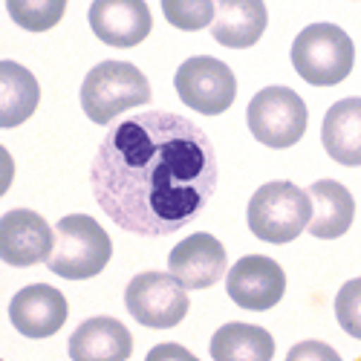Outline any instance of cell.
I'll use <instances>...</instances> for the list:
<instances>
[{
	"mask_svg": "<svg viewBox=\"0 0 361 361\" xmlns=\"http://www.w3.org/2000/svg\"><path fill=\"white\" fill-rule=\"evenodd\" d=\"M102 212L139 237L188 226L217 188V154L191 118L145 110L116 122L90 165Z\"/></svg>",
	"mask_w": 361,
	"mask_h": 361,
	"instance_id": "1",
	"label": "cell"
},
{
	"mask_svg": "<svg viewBox=\"0 0 361 361\" xmlns=\"http://www.w3.org/2000/svg\"><path fill=\"white\" fill-rule=\"evenodd\" d=\"M246 220L249 231L257 240L283 246L310 228L312 200L304 188L286 183V179H275V183H266L252 194Z\"/></svg>",
	"mask_w": 361,
	"mask_h": 361,
	"instance_id": "2",
	"label": "cell"
},
{
	"mask_svg": "<svg viewBox=\"0 0 361 361\" xmlns=\"http://www.w3.org/2000/svg\"><path fill=\"white\" fill-rule=\"evenodd\" d=\"M110 255L113 243L102 223L87 214H67L55 223V249L47 269L67 281H87L104 272Z\"/></svg>",
	"mask_w": 361,
	"mask_h": 361,
	"instance_id": "3",
	"label": "cell"
},
{
	"mask_svg": "<svg viewBox=\"0 0 361 361\" xmlns=\"http://www.w3.org/2000/svg\"><path fill=\"white\" fill-rule=\"evenodd\" d=\"M292 67L312 87L341 84L355 64L353 38L336 23H312L292 41Z\"/></svg>",
	"mask_w": 361,
	"mask_h": 361,
	"instance_id": "4",
	"label": "cell"
},
{
	"mask_svg": "<svg viewBox=\"0 0 361 361\" xmlns=\"http://www.w3.org/2000/svg\"><path fill=\"white\" fill-rule=\"evenodd\" d=\"M150 102V84L130 61H102L84 75L81 107L90 122L110 125L116 116Z\"/></svg>",
	"mask_w": 361,
	"mask_h": 361,
	"instance_id": "5",
	"label": "cell"
},
{
	"mask_svg": "<svg viewBox=\"0 0 361 361\" xmlns=\"http://www.w3.org/2000/svg\"><path fill=\"white\" fill-rule=\"evenodd\" d=\"M307 104L292 87H263L260 93L249 102L246 110V122L252 136L266 145V147H292L295 142H300L307 130Z\"/></svg>",
	"mask_w": 361,
	"mask_h": 361,
	"instance_id": "6",
	"label": "cell"
},
{
	"mask_svg": "<svg viewBox=\"0 0 361 361\" xmlns=\"http://www.w3.org/2000/svg\"><path fill=\"white\" fill-rule=\"evenodd\" d=\"M176 96L202 116H220L234 104L237 78L231 67L214 55H194L179 64L173 75Z\"/></svg>",
	"mask_w": 361,
	"mask_h": 361,
	"instance_id": "7",
	"label": "cell"
},
{
	"mask_svg": "<svg viewBox=\"0 0 361 361\" xmlns=\"http://www.w3.org/2000/svg\"><path fill=\"white\" fill-rule=\"evenodd\" d=\"M128 312L150 329H171L188 315V289L171 272H142L125 289Z\"/></svg>",
	"mask_w": 361,
	"mask_h": 361,
	"instance_id": "8",
	"label": "cell"
},
{
	"mask_svg": "<svg viewBox=\"0 0 361 361\" xmlns=\"http://www.w3.org/2000/svg\"><path fill=\"white\" fill-rule=\"evenodd\" d=\"M226 292L237 307L249 312H266L286 292L283 269L266 255H246L240 257L226 275Z\"/></svg>",
	"mask_w": 361,
	"mask_h": 361,
	"instance_id": "9",
	"label": "cell"
},
{
	"mask_svg": "<svg viewBox=\"0 0 361 361\" xmlns=\"http://www.w3.org/2000/svg\"><path fill=\"white\" fill-rule=\"evenodd\" d=\"M55 249V231L49 223L29 208H15L0 217V260L26 269L41 260H49Z\"/></svg>",
	"mask_w": 361,
	"mask_h": 361,
	"instance_id": "10",
	"label": "cell"
},
{
	"mask_svg": "<svg viewBox=\"0 0 361 361\" xmlns=\"http://www.w3.org/2000/svg\"><path fill=\"white\" fill-rule=\"evenodd\" d=\"M168 272L183 283L188 292L191 289H208L223 275H228V257L223 243L214 234L197 231L171 249L168 255Z\"/></svg>",
	"mask_w": 361,
	"mask_h": 361,
	"instance_id": "11",
	"label": "cell"
},
{
	"mask_svg": "<svg viewBox=\"0 0 361 361\" xmlns=\"http://www.w3.org/2000/svg\"><path fill=\"white\" fill-rule=\"evenodd\" d=\"M70 315L64 292L49 283H29L9 300V321L23 338H49Z\"/></svg>",
	"mask_w": 361,
	"mask_h": 361,
	"instance_id": "12",
	"label": "cell"
},
{
	"mask_svg": "<svg viewBox=\"0 0 361 361\" xmlns=\"http://www.w3.org/2000/svg\"><path fill=\"white\" fill-rule=\"evenodd\" d=\"M87 18L93 35L118 49L142 44L154 26L145 0H93Z\"/></svg>",
	"mask_w": 361,
	"mask_h": 361,
	"instance_id": "13",
	"label": "cell"
},
{
	"mask_svg": "<svg viewBox=\"0 0 361 361\" xmlns=\"http://www.w3.org/2000/svg\"><path fill=\"white\" fill-rule=\"evenodd\" d=\"M133 353L130 329L110 315L87 318L70 336L73 361H128Z\"/></svg>",
	"mask_w": 361,
	"mask_h": 361,
	"instance_id": "14",
	"label": "cell"
},
{
	"mask_svg": "<svg viewBox=\"0 0 361 361\" xmlns=\"http://www.w3.org/2000/svg\"><path fill=\"white\" fill-rule=\"evenodd\" d=\"M217 15L212 23V38L228 49L255 47L266 32V4L263 0H214Z\"/></svg>",
	"mask_w": 361,
	"mask_h": 361,
	"instance_id": "15",
	"label": "cell"
},
{
	"mask_svg": "<svg viewBox=\"0 0 361 361\" xmlns=\"http://www.w3.org/2000/svg\"><path fill=\"white\" fill-rule=\"evenodd\" d=\"M324 150L338 165L358 168L361 165V99L350 96L336 102L326 110L321 125Z\"/></svg>",
	"mask_w": 361,
	"mask_h": 361,
	"instance_id": "16",
	"label": "cell"
},
{
	"mask_svg": "<svg viewBox=\"0 0 361 361\" xmlns=\"http://www.w3.org/2000/svg\"><path fill=\"white\" fill-rule=\"evenodd\" d=\"M307 194L312 200V220L307 231L318 240H336L347 234L355 217L353 194L336 179H315Z\"/></svg>",
	"mask_w": 361,
	"mask_h": 361,
	"instance_id": "17",
	"label": "cell"
},
{
	"mask_svg": "<svg viewBox=\"0 0 361 361\" xmlns=\"http://www.w3.org/2000/svg\"><path fill=\"white\" fill-rule=\"evenodd\" d=\"M38 78L18 61H0V128L9 130L23 125L38 110Z\"/></svg>",
	"mask_w": 361,
	"mask_h": 361,
	"instance_id": "18",
	"label": "cell"
},
{
	"mask_svg": "<svg viewBox=\"0 0 361 361\" xmlns=\"http://www.w3.org/2000/svg\"><path fill=\"white\" fill-rule=\"evenodd\" d=\"M212 358L214 361H272L275 358V338L269 329L257 324L231 321L223 324L212 336Z\"/></svg>",
	"mask_w": 361,
	"mask_h": 361,
	"instance_id": "19",
	"label": "cell"
},
{
	"mask_svg": "<svg viewBox=\"0 0 361 361\" xmlns=\"http://www.w3.org/2000/svg\"><path fill=\"white\" fill-rule=\"evenodd\" d=\"M9 18L26 32H47L67 12V0H6Z\"/></svg>",
	"mask_w": 361,
	"mask_h": 361,
	"instance_id": "20",
	"label": "cell"
},
{
	"mask_svg": "<svg viewBox=\"0 0 361 361\" xmlns=\"http://www.w3.org/2000/svg\"><path fill=\"white\" fill-rule=\"evenodd\" d=\"M162 12L171 26L183 32H197L202 26H212L217 6L214 0H162Z\"/></svg>",
	"mask_w": 361,
	"mask_h": 361,
	"instance_id": "21",
	"label": "cell"
},
{
	"mask_svg": "<svg viewBox=\"0 0 361 361\" xmlns=\"http://www.w3.org/2000/svg\"><path fill=\"white\" fill-rule=\"evenodd\" d=\"M336 318L350 338L361 341V278L347 281L336 295Z\"/></svg>",
	"mask_w": 361,
	"mask_h": 361,
	"instance_id": "22",
	"label": "cell"
},
{
	"mask_svg": "<svg viewBox=\"0 0 361 361\" xmlns=\"http://www.w3.org/2000/svg\"><path fill=\"white\" fill-rule=\"evenodd\" d=\"M286 361H341L338 350H333L324 341H300L286 353Z\"/></svg>",
	"mask_w": 361,
	"mask_h": 361,
	"instance_id": "23",
	"label": "cell"
},
{
	"mask_svg": "<svg viewBox=\"0 0 361 361\" xmlns=\"http://www.w3.org/2000/svg\"><path fill=\"white\" fill-rule=\"evenodd\" d=\"M145 361H200L188 347H183V344H157L154 350H150L147 355H145Z\"/></svg>",
	"mask_w": 361,
	"mask_h": 361,
	"instance_id": "24",
	"label": "cell"
},
{
	"mask_svg": "<svg viewBox=\"0 0 361 361\" xmlns=\"http://www.w3.org/2000/svg\"><path fill=\"white\" fill-rule=\"evenodd\" d=\"M12 179H15V159L9 150L0 145V197L12 188Z\"/></svg>",
	"mask_w": 361,
	"mask_h": 361,
	"instance_id": "25",
	"label": "cell"
}]
</instances>
